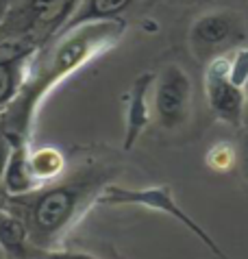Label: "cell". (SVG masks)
<instances>
[{"label":"cell","mask_w":248,"mask_h":259,"mask_svg":"<svg viewBox=\"0 0 248 259\" xmlns=\"http://www.w3.org/2000/svg\"><path fill=\"white\" fill-rule=\"evenodd\" d=\"M109 172L100 168H90L78 177L70 179L57 188H50L33 198L28 209L26 231L35 242H48L55 233H59L68 222L74 218L78 207L92 196L98 188H103Z\"/></svg>","instance_id":"1"},{"label":"cell","mask_w":248,"mask_h":259,"mask_svg":"<svg viewBox=\"0 0 248 259\" xmlns=\"http://www.w3.org/2000/svg\"><path fill=\"white\" fill-rule=\"evenodd\" d=\"M103 203H109V205H140V207H146V209L172 215L174 220H179L181 225H185L194 235H198V240L205 244L211 253H216L218 259H229L227 255H224V250L216 244L214 237H211L205 229H202L198 222H196L192 215H189L183 207L174 200L172 190L168 188V185H152V188H137V190L107 185V190L103 194Z\"/></svg>","instance_id":"2"},{"label":"cell","mask_w":248,"mask_h":259,"mask_svg":"<svg viewBox=\"0 0 248 259\" xmlns=\"http://www.w3.org/2000/svg\"><path fill=\"white\" fill-rule=\"evenodd\" d=\"M189 100H192V83L187 72L174 63L166 66L155 88V116L159 124L168 131L183 126L189 113Z\"/></svg>","instance_id":"3"},{"label":"cell","mask_w":248,"mask_h":259,"mask_svg":"<svg viewBox=\"0 0 248 259\" xmlns=\"http://www.w3.org/2000/svg\"><path fill=\"white\" fill-rule=\"evenodd\" d=\"M207 100L216 118L237 126L244 116V92L229 78V63L218 59L207 70Z\"/></svg>","instance_id":"4"},{"label":"cell","mask_w":248,"mask_h":259,"mask_svg":"<svg viewBox=\"0 0 248 259\" xmlns=\"http://www.w3.org/2000/svg\"><path fill=\"white\" fill-rule=\"evenodd\" d=\"M237 35V22L229 13H209L194 24V44L196 48H220Z\"/></svg>","instance_id":"5"},{"label":"cell","mask_w":248,"mask_h":259,"mask_svg":"<svg viewBox=\"0 0 248 259\" xmlns=\"http://www.w3.org/2000/svg\"><path fill=\"white\" fill-rule=\"evenodd\" d=\"M148 88H150V76H142L140 81H137V85L133 88V96H131L129 111H127V140H124V148L127 150L133 148V144L142 135L146 124L150 122L148 100H146Z\"/></svg>","instance_id":"6"},{"label":"cell","mask_w":248,"mask_h":259,"mask_svg":"<svg viewBox=\"0 0 248 259\" xmlns=\"http://www.w3.org/2000/svg\"><path fill=\"white\" fill-rule=\"evenodd\" d=\"M31 168H28V161H26V157L22 150H16L11 157V161L7 163V168H5V183H7V188H9V192H26V190H31Z\"/></svg>","instance_id":"7"},{"label":"cell","mask_w":248,"mask_h":259,"mask_svg":"<svg viewBox=\"0 0 248 259\" xmlns=\"http://www.w3.org/2000/svg\"><path fill=\"white\" fill-rule=\"evenodd\" d=\"M26 240L28 231L24 222L16 218H0V244H3L5 250H9L13 255H24Z\"/></svg>","instance_id":"8"},{"label":"cell","mask_w":248,"mask_h":259,"mask_svg":"<svg viewBox=\"0 0 248 259\" xmlns=\"http://www.w3.org/2000/svg\"><path fill=\"white\" fill-rule=\"evenodd\" d=\"M72 0H31V16L35 24L53 26L68 13Z\"/></svg>","instance_id":"9"},{"label":"cell","mask_w":248,"mask_h":259,"mask_svg":"<svg viewBox=\"0 0 248 259\" xmlns=\"http://www.w3.org/2000/svg\"><path fill=\"white\" fill-rule=\"evenodd\" d=\"M129 3L131 0H90L87 7L83 9V13L72 22V26L81 24V22H90V20L111 18V16H115V13H120Z\"/></svg>","instance_id":"10"},{"label":"cell","mask_w":248,"mask_h":259,"mask_svg":"<svg viewBox=\"0 0 248 259\" xmlns=\"http://www.w3.org/2000/svg\"><path fill=\"white\" fill-rule=\"evenodd\" d=\"M28 168H31L33 177L48 179V177H55L57 172L63 168V159L57 150L44 148V150H37V153L33 155V159L28 161Z\"/></svg>","instance_id":"11"},{"label":"cell","mask_w":248,"mask_h":259,"mask_svg":"<svg viewBox=\"0 0 248 259\" xmlns=\"http://www.w3.org/2000/svg\"><path fill=\"white\" fill-rule=\"evenodd\" d=\"M18 85V59H0V107L13 96Z\"/></svg>","instance_id":"12"},{"label":"cell","mask_w":248,"mask_h":259,"mask_svg":"<svg viewBox=\"0 0 248 259\" xmlns=\"http://www.w3.org/2000/svg\"><path fill=\"white\" fill-rule=\"evenodd\" d=\"M229 78L235 85H239V88L248 81V48L237 53L233 63H229Z\"/></svg>","instance_id":"13"},{"label":"cell","mask_w":248,"mask_h":259,"mask_svg":"<svg viewBox=\"0 0 248 259\" xmlns=\"http://www.w3.org/2000/svg\"><path fill=\"white\" fill-rule=\"evenodd\" d=\"M235 161H237V168L242 172V177L248 181V133L239 140V146L235 150Z\"/></svg>","instance_id":"14"},{"label":"cell","mask_w":248,"mask_h":259,"mask_svg":"<svg viewBox=\"0 0 248 259\" xmlns=\"http://www.w3.org/2000/svg\"><path fill=\"white\" fill-rule=\"evenodd\" d=\"M35 257L37 259H98L87 253H68V250H61V253H48V250H44V253H37Z\"/></svg>","instance_id":"15"},{"label":"cell","mask_w":248,"mask_h":259,"mask_svg":"<svg viewBox=\"0 0 248 259\" xmlns=\"http://www.w3.org/2000/svg\"><path fill=\"white\" fill-rule=\"evenodd\" d=\"M7 0H0V24H3V20H5V16H7Z\"/></svg>","instance_id":"16"},{"label":"cell","mask_w":248,"mask_h":259,"mask_svg":"<svg viewBox=\"0 0 248 259\" xmlns=\"http://www.w3.org/2000/svg\"><path fill=\"white\" fill-rule=\"evenodd\" d=\"M3 170H5V153L0 150V175H3Z\"/></svg>","instance_id":"17"},{"label":"cell","mask_w":248,"mask_h":259,"mask_svg":"<svg viewBox=\"0 0 248 259\" xmlns=\"http://www.w3.org/2000/svg\"><path fill=\"white\" fill-rule=\"evenodd\" d=\"M246 85H248V81H246Z\"/></svg>","instance_id":"18"}]
</instances>
